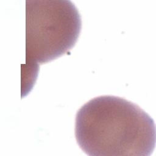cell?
Segmentation results:
<instances>
[{"label": "cell", "instance_id": "2", "mask_svg": "<svg viewBox=\"0 0 156 156\" xmlns=\"http://www.w3.org/2000/svg\"><path fill=\"white\" fill-rule=\"evenodd\" d=\"M81 27L80 13L70 1H26V66L38 68L65 54L76 43Z\"/></svg>", "mask_w": 156, "mask_h": 156}, {"label": "cell", "instance_id": "1", "mask_svg": "<svg viewBox=\"0 0 156 156\" xmlns=\"http://www.w3.org/2000/svg\"><path fill=\"white\" fill-rule=\"evenodd\" d=\"M75 136L90 156H149L155 149V126L154 119L132 102L101 96L77 110Z\"/></svg>", "mask_w": 156, "mask_h": 156}]
</instances>
